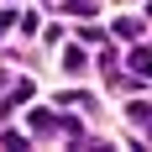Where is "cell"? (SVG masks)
Returning a JSON list of instances; mask_svg holds the SVG:
<instances>
[{
	"instance_id": "1",
	"label": "cell",
	"mask_w": 152,
	"mask_h": 152,
	"mask_svg": "<svg viewBox=\"0 0 152 152\" xmlns=\"http://www.w3.org/2000/svg\"><path fill=\"white\" fill-rule=\"evenodd\" d=\"M26 94H31V84H16V89L5 94V100H0V121H5V115H11V110L21 105V100H26Z\"/></svg>"
},
{
	"instance_id": "2",
	"label": "cell",
	"mask_w": 152,
	"mask_h": 152,
	"mask_svg": "<svg viewBox=\"0 0 152 152\" xmlns=\"http://www.w3.org/2000/svg\"><path fill=\"white\" fill-rule=\"evenodd\" d=\"M131 74H137V79H152V53H147V47L131 53Z\"/></svg>"
},
{
	"instance_id": "3",
	"label": "cell",
	"mask_w": 152,
	"mask_h": 152,
	"mask_svg": "<svg viewBox=\"0 0 152 152\" xmlns=\"http://www.w3.org/2000/svg\"><path fill=\"white\" fill-rule=\"evenodd\" d=\"M115 37H126V42H137V37H142V21H131V16H126V21H115Z\"/></svg>"
},
{
	"instance_id": "4",
	"label": "cell",
	"mask_w": 152,
	"mask_h": 152,
	"mask_svg": "<svg viewBox=\"0 0 152 152\" xmlns=\"http://www.w3.org/2000/svg\"><path fill=\"white\" fill-rule=\"evenodd\" d=\"M63 68H68V74H79V68H84V53H79V47H68V53H63Z\"/></svg>"
},
{
	"instance_id": "5",
	"label": "cell",
	"mask_w": 152,
	"mask_h": 152,
	"mask_svg": "<svg viewBox=\"0 0 152 152\" xmlns=\"http://www.w3.org/2000/svg\"><path fill=\"white\" fill-rule=\"evenodd\" d=\"M0 147H11V152H16V147H26V137H21V131H0Z\"/></svg>"
},
{
	"instance_id": "6",
	"label": "cell",
	"mask_w": 152,
	"mask_h": 152,
	"mask_svg": "<svg viewBox=\"0 0 152 152\" xmlns=\"http://www.w3.org/2000/svg\"><path fill=\"white\" fill-rule=\"evenodd\" d=\"M11 21H16V16H11V11H0V37H5V26H11Z\"/></svg>"
}]
</instances>
